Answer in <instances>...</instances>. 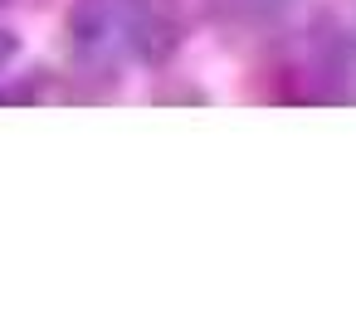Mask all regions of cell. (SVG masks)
<instances>
[{"instance_id": "1", "label": "cell", "mask_w": 356, "mask_h": 327, "mask_svg": "<svg viewBox=\"0 0 356 327\" xmlns=\"http://www.w3.org/2000/svg\"><path fill=\"white\" fill-rule=\"evenodd\" d=\"M69 45L88 69L118 74L127 64H166L181 45L176 0H79L69 15Z\"/></svg>"}, {"instance_id": "2", "label": "cell", "mask_w": 356, "mask_h": 327, "mask_svg": "<svg viewBox=\"0 0 356 327\" xmlns=\"http://www.w3.org/2000/svg\"><path fill=\"white\" fill-rule=\"evenodd\" d=\"M220 25H268L288 10V0H205Z\"/></svg>"}, {"instance_id": "3", "label": "cell", "mask_w": 356, "mask_h": 327, "mask_svg": "<svg viewBox=\"0 0 356 327\" xmlns=\"http://www.w3.org/2000/svg\"><path fill=\"white\" fill-rule=\"evenodd\" d=\"M15 54H20V40H15L10 30H0V74L15 64Z\"/></svg>"}, {"instance_id": "4", "label": "cell", "mask_w": 356, "mask_h": 327, "mask_svg": "<svg viewBox=\"0 0 356 327\" xmlns=\"http://www.w3.org/2000/svg\"><path fill=\"white\" fill-rule=\"evenodd\" d=\"M0 6H6V0H0Z\"/></svg>"}]
</instances>
